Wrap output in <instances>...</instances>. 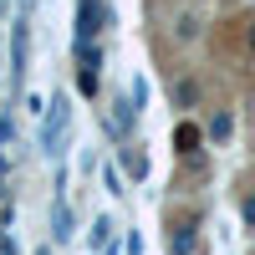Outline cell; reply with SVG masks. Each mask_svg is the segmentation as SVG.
I'll return each mask as SVG.
<instances>
[{
	"mask_svg": "<svg viewBox=\"0 0 255 255\" xmlns=\"http://www.w3.org/2000/svg\"><path fill=\"white\" fill-rule=\"evenodd\" d=\"M102 51L97 46H77V92L82 97H97V87H102Z\"/></svg>",
	"mask_w": 255,
	"mask_h": 255,
	"instance_id": "6da1fadb",
	"label": "cell"
},
{
	"mask_svg": "<svg viewBox=\"0 0 255 255\" xmlns=\"http://www.w3.org/2000/svg\"><path fill=\"white\" fill-rule=\"evenodd\" d=\"M67 97H51V113H46V123H41V153H56L61 148V138H67Z\"/></svg>",
	"mask_w": 255,
	"mask_h": 255,
	"instance_id": "7a4b0ae2",
	"label": "cell"
},
{
	"mask_svg": "<svg viewBox=\"0 0 255 255\" xmlns=\"http://www.w3.org/2000/svg\"><path fill=\"white\" fill-rule=\"evenodd\" d=\"M102 20H108V10L92 5V0H82V10H77V46H92V36L102 31Z\"/></svg>",
	"mask_w": 255,
	"mask_h": 255,
	"instance_id": "3957f363",
	"label": "cell"
},
{
	"mask_svg": "<svg viewBox=\"0 0 255 255\" xmlns=\"http://www.w3.org/2000/svg\"><path fill=\"white\" fill-rule=\"evenodd\" d=\"M26 56H31V31H26V15L15 20V67H10V92L20 87V77H26Z\"/></svg>",
	"mask_w": 255,
	"mask_h": 255,
	"instance_id": "277c9868",
	"label": "cell"
},
{
	"mask_svg": "<svg viewBox=\"0 0 255 255\" xmlns=\"http://www.w3.org/2000/svg\"><path fill=\"white\" fill-rule=\"evenodd\" d=\"M51 225H56V230H51V235H56V245H61V240H72V209H67V199H56Z\"/></svg>",
	"mask_w": 255,
	"mask_h": 255,
	"instance_id": "5b68a950",
	"label": "cell"
},
{
	"mask_svg": "<svg viewBox=\"0 0 255 255\" xmlns=\"http://www.w3.org/2000/svg\"><path fill=\"white\" fill-rule=\"evenodd\" d=\"M168 255H194V225L168 230Z\"/></svg>",
	"mask_w": 255,
	"mask_h": 255,
	"instance_id": "8992f818",
	"label": "cell"
},
{
	"mask_svg": "<svg viewBox=\"0 0 255 255\" xmlns=\"http://www.w3.org/2000/svg\"><path fill=\"white\" fill-rule=\"evenodd\" d=\"M199 138H204V133H199L194 123H179V128H174V143H179V153H199Z\"/></svg>",
	"mask_w": 255,
	"mask_h": 255,
	"instance_id": "52a82bcc",
	"label": "cell"
},
{
	"mask_svg": "<svg viewBox=\"0 0 255 255\" xmlns=\"http://www.w3.org/2000/svg\"><path fill=\"white\" fill-rule=\"evenodd\" d=\"M123 168H128L133 179H143V174H148V158H143V153H133V148H123Z\"/></svg>",
	"mask_w": 255,
	"mask_h": 255,
	"instance_id": "ba28073f",
	"label": "cell"
},
{
	"mask_svg": "<svg viewBox=\"0 0 255 255\" xmlns=\"http://www.w3.org/2000/svg\"><path fill=\"white\" fill-rule=\"evenodd\" d=\"M108 240H113V220L102 215V220H92V245L102 250V245H108Z\"/></svg>",
	"mask_w": 255,
	"mask_h": 255,
	"instance_id": "9c48e42d",
	"label": "cell"
},
{
	"mask_svg": "<svg viewBox=\"0 0 255 255\" xmlns=\"http://www.w3.org/2000/svg\"><path fill=\"white\" fill-rule=\"evenodd\" d=\"M209 138H230V113H220L215 123H209Z\"/></svg>",
	"mask_w": 255,
	"mask_h": 255,
	"instance_id": "30bf717a",
	"label": "cell"
},
{
	"mask_svg": "<svg viewBox=\"0 0 255 255\" xmlns=\"http://www.w3.org/2000/svg\"><path fill=\"white\" fill-rule=\"evenodd\" d=\"M102 184H108V194H128L123 179H118V168H108V174H102Z\"/></svg>",
	"mask_w": 255,
	"mask_h": 255,
	"instance_id": "8fae6325",
	"label": "cell"
},
{
	"mask_svg": "<svg viewBox=\"0 0 255 255\" xmlns=\"http://www.w3.org/2000/svg\"><path fill=\"white\" fill-rule=\"evenodd\" d=\"M194 97H199V87H194V82H179V102H184V108H189Z\"/></svg>",
	"mask_w": 255,
	"mask_h": 255,
	"instance_id": "7c38bea8",
	"label": "cell"
},
{
	"mask_svg": "<svg viewBox=\"0 0 255 255\" xmlns=\"http://www.w3.org/2000/svg\"><path fill=\"white\" fill-rule=\"evenodd\" d=\"M240 215H245V225L255 230V194H245V204H240Z\"/></svg>",
	"mask_w": 255,
	"mask_h": 255,
	"instance_id": "4fadbf2b",
	"label": "cell"
},
{
	"mask_svg": "<svg viewBox=\"0 0 255 255\" xmlns=\"http://www.w3.org/2000/svg\"><path fill=\"white\" fill-rule=\"evenodd\" d=\"M10 133H15V128H10V113H5V118H0V148L10 143Z\"/></svg>",
	"mask_w": 255,
	"mask_h": 255,
	"instance_id": "5bb4252c",
	"label": "cell"
},
{
	"mask_svg": "<svg viewBox=\"0 0 255 255\" xmlns=\"http://www.w3.org/2000/svg\"><path fill=\"white\" fill-rule=\"evenodd\" d=\"M245 46H250V51H255V20H250V31H245Z\"/></svg>",
	"mask_w": 255,
	"mask_h": 255,
	"instance_id": "9a60e30c",
	"label": "cell"
},
{
	"mask_svg": "<svg viewBox=\"0 0 255 255\" xmlns=\"http://www.w3.org/2000/svg\"><path fill=\"white\" fill-rule=\"evenodd\" d=\"M0 199H5V158H0Z\"/></svg>",
	"mask_w": 255,
	"mask_h": 255,
	"instance_id": "2e32d148",
	"label": "cell"
},
{
	"mask_svg": "<svg viewBox=\"0 0 255 255\" xmlns=\"http://www.w3.org/2000/svg\"><path fill=\"white\" fill-rule=\"evenodd\" d=\"M36 255H51V245H41V250H36Z\"/></svg>",
	"mask_w": 255,
	"mask_h": 255,
	"instance_id": "e0dca14e",
	"label": "cell"
},
{
	"mask_svg": "<svg viewBox=\"0 0 255 255\" xmlns=\"http://www.w3.org/2000/svg\"><path fill=\"white\" fill-rule=\"evenodd\" d=\"M20 10H31V0H20Z\"/></svg>",
	"mask_w": 255,
	"mask_h": 255,
	"instance_id": "ac0fdd59",
	"label": "cell"
},
{
	"mask_svg": "<svg viewBox=\"0 0 255 255\" xmlns=\"http://www.w3.org/2000/svg\"><path fill=\"white\" fill-rule=\"evenodd\" d=\"M0 10H5V0H0Z\"/></svg>",
	"mask_w": 255,
	"mask_h": 255,
	"instance_id": "d6986e66",
	"label": "cell"
}]
</instances>
